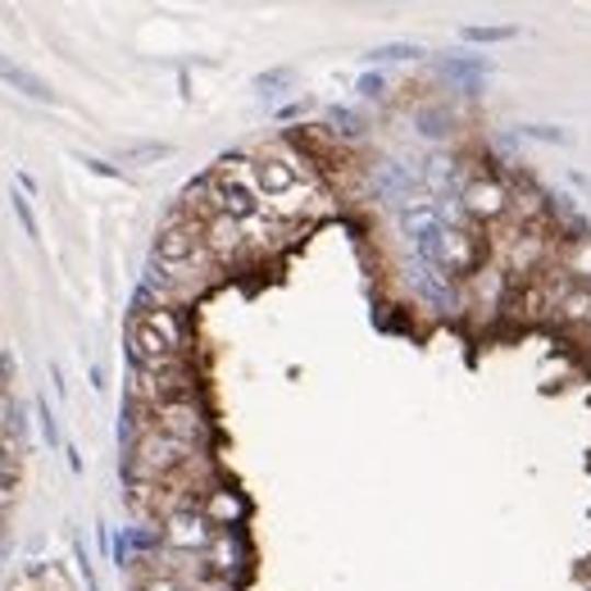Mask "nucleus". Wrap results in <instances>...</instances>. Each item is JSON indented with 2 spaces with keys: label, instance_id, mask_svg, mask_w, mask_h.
I'll return each instance as SVG.
<instances>
[{
  "label": "nucleus",
  "instance_id": "obj_1",
  "mask_svg": "<svg viewBox=\"0 0 591 591\" xmlns=\"http://www.w3.org/2000/svg\"><path fill=\"white\" fill-rule=\"evenodd\" d=\"M251 186L260 192V201L269 209H277V214H300L305 209L300 196H309V182H305L300 164L292 160V155H283V150L255 155V160H251Z\"/></svg>",
  "mask_w": 591,
  "mask_h": 591
},
{
  "label": "nucleus",
  "instance_id": "obj_2",
  "mask_svg": "<svg viewBox=\"0 0 591 591\" xmlns=\"http://www.w3.org/2000/svg\"><path fill=\"white\" fill-rule=\"evenodd\" d=\"M196 446H186L169 432H146L137 442V474H150V478H169L173 469H182L186 459H192Z\"/></svg>",
  "mask_w": 591,
  "mask_h": 591
},
{
  "label": "nucleus",
  "instance_id": "obj_3",
  "mask_svg": "<svg viewBox=\"0 0 591 591\" xmlns=\"http://www.w3.org/2000/svg\"><path fill=\"white\" fill-rule=\"evenodd\" d=\"M164 537L173 550H209L214 546V523L201 510H173L164 523Z\"/></svg>",
  "mask_w": 591,
  "mask_h": 591
},
{
  "label": "nucleus",
  "instance_id": "obj_4",
  "mask_svg": "<svg viewBox=\"0 0 591 591\" xmlns=\"http://www.w3.org/2000/svg\"><path fill=\"white\" fill-rule=\"evenodd\" d=\"M155 432H169V437L196 446L205 437V419L192 400H173V406H155Z\"/></svg>",
  "mask_w": 591,
  "mask_h": 591
},
{
  "label": "nucleus",
  "instance_id": "obj_5",
  "mask_svg": "<svg viewBox=\"0 0 591 591\" xmlns=\"http://www.w3.org/2000/svg\"><path fill=\"white\" fill-rule=\"evenodd\" d=\"M464 209L474 214V219H505L510 214V192L501 182H491V178H478V182H469L464 186Z\"/></svg>",
  "mask_w": 591,
  "mask_h": 591
},
{
  "label": "nucleus",
  "instance_id": "obj_6",
  "mask_svg": "<svg viewBox=\"0 0 591 591\" xmlns=\"http://www.w3.org/2000/svg\"><path fill=\"white\" fill-rule=\"evenodd\" d=\"M241 246H246V232H241V224L232 219V214H214V219H205V251L209 255L232 260Z\"/></svg>",
  "mask_w": 591,
  "mask_h": 591
},
{
  "label": "nucleus",
  "instance_id": "obj_7",
  "mask_svg": "<svg viewBox=\"0 0 591 591\" xmlns=\"http://www.w3.org/2000/svg\"><path fill=\"white\" fill-rule=\"evenodd\" d=\"M0 82L14 87L19 96L37 101V105H55V91H50V82H46V78H37L33 69H23V65H10L5 55H0Z\"/></svg>",
  "mask_w": 591,
  "mask_h": 591
},
{
  "label": "nucleus",
  "instance_id": "obj_8",
  "mask_svg": "<svg viewBox=\"0 0 591 591\" xmlns=\"http://www.w3.org/2000/svg\"><path fill=\"white\" fill-rule=\"evenodd\" d=\"M555 309H559V319H565V323H591V287L587 283H569Z\"/></svg>",
  "mask_w": 591,
  "mask_h": 591
},
{
  "label": "nucleus",
  "instance_id": "obj_9",
  "mask_svg": "<svg viewBox=\"0 0 591 591\" xmlns=\"http://www.w3.org/2000/svg\"><path fill=\"white\" fill-rule=\"evenodd\" d=\"M155 332H160L164 341H169V346L182 355V341H186V332H182V323H178V315H173V309L169 305H155V309H146V315H141Z\"/></svg>",
  "mask_w": 591,
  "mask_h": 591
},
{
  "label": "nucleus",
  "instance_id": "obj_10",
  "mask_svg": "<svg viewBox=\"0 0 591 591\" xmlns=\"http://www.w3.org/2000/svg\"><path fill=\"white\" fill-rule=\"evenodd\" d=\"M565 273H573L578 283L591 287V237H578L565 246Z\"/></svg>",
  "mask_w": 591,
  "mask_h": 591
},
{
  "label": "nucleus",
  "instance_id": "obj_11",
  "mask_svg": "<svg viewBox=\"0 0 591 591\" xmlns=\"http://www.w3.org/2000/svg\"><path fill=\"white\" fill-rule=\"evenodd\" d=\"M469 292L478 296L482 309H496V305H501V273H496V269H478L469 277Z\"/></svg>",
  "mask_w": 591,
  "mask_h": 591
},
{
  "label": "nucleus",
  "instance_id": "obj_12",
  "mask_svg": "<svg viewBox=\"0 0 591 591\" xmlns=\"http://www.w3.org/2000/svg\"><path fill=\"white\" fill-rule=\"evenodd\" d=\"M442 260H446L451 269L469 264V241H464V232H442Z\"/></svg>",
  "mask_w": 591,
  "mask_h": 591
},
{
  "label": "nucleus",
  "instance_id": "obj_13",
  "mask_svg": "<svg viewBox=\"0 0 591 591\" xmlns=\"http://www.w3.org/2000/svg\"><path fill=\"white\" fill-rule=\"evenodd\" d=\"M469 42H501V37H514V27H464Z\"/></svg>",
  "mask_w": 591,
  "mask_h": 591
},
{
  "label": "nucleus",
  "instance_id": "obj_14",
  "mask_svg": "<svg viewBox=\"0 0 591 591\" xmlns=\"http://www.w3.org/2000/svg\"><path fill=\"white\" fill-rule=\"evenodd\" d=\"M14 214H19V224H23V232L37 241V219H33V209H27V201L23 196H14Z\"/></svg>",
  "mask_w": 591,
  "mask_h": 591
},
{
  "label": "nucleus",
  "instance_id": "obj_15",
  "mask_svg": "<svg viewBox=\"0 0 591 591\" xmlns=\"http://www.w3.org/2000/svg\"><path fill=\"white\" fill-rule=\"evenodd\" d=\"M160 155H169V146H133L128 160H160Z\"/></svg>",
  "mask_w": 591,
  "mask_h": 591
},
{
  "label": "nucleus",
  "instance_id": "obj_16",
  "mask_svg": "<svg viewBox=\"0 0 591 591\" xmlns=\"http://www.w3.org/2000/svg\"><path fill=\"white\" fill-rule=\"evenodd\" d=\"M214 555H219V569H232V537H219V542H214Z\"/></svg>",
  "mask_w": 591,
  "mask_h": 591
},
{
  "label": "nucleus",
  "instance_id": "obj_17",
  "mask_svg": "<svg viewBox=\"0 0 591 591\" xmlns=\"http://www.w3.org/2000/svg\"><path fill=\"white\" fill-rule=\"evenodd\" d=\"M141 591H178V582L173 578H150V582H141Z\"/></svg>",
  "mask_w": 591,
  "mask_h": 591
},
{
  "label": "nucleus",
  "instance_id": "obj_18",
  "mask_svg": "<svg viewBox=\"0 0 591 591\" xmlns=\"http://www.w3.org/2000/svg\"><path fill=\"white\" fill-rule=\"evenodd\" d=\"M0 519H5V505H0Z\"/></svg>",
  "mask_w": 591,
  "mask_h": 591
}]
</instances>
